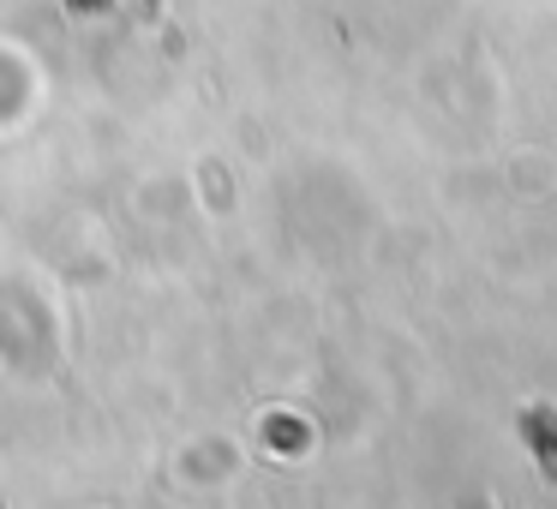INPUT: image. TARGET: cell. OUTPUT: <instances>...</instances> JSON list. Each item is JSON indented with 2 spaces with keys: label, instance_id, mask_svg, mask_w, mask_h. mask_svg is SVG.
<instances>
[{
  "label": "cell",
  "instance_id": "1",
  "mask_svg": "<svg viewBox=\"0 0 557 509\" xmlns=\"http://www.w3.org/2000/svg\"><path fill=\"white\" fill-rule=\"evenodd\" d=\"M521 437L533 444V456H540L545 480L557 485V425H552V413H545V408H528V413H521Z\"/></svg>",
  "mask_w": 557,
  "mask_h": 509
}]
</instances>
